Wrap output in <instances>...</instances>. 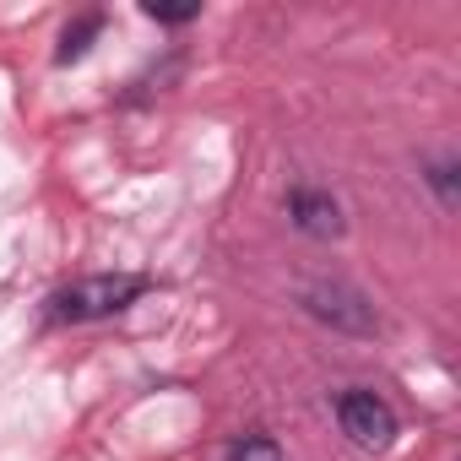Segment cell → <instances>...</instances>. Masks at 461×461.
Segmentation results:
<instances>
[{"label": "cell", "instance_id": "obj_1", "mask_svg": "<svg viewBox=\"0 0 461 461\" xmlns=\"http://www.w3.org/2000/svg\"><path fill=\"white\" fill-rule=\"evenodd\" d=\"M147 294V277L136 272H104V277H77L66 288L50 294V321L60 326H87V321H109L120 310H131Z\"/></svg>", "mask_w": 461, "mask_h": 461}, {"label": "cell", "instance_id": "obj_2", "mask_svg": "<svg viewBox=\"0 0 461 461\" xmlns=\"http://www.w3.org/2000/svg\"><path fill=\"white\" fill-rule=\"evenodd\" d=\"M299 304H304V315H315V321H321V326H331V331H348V337H375V331H380L375 304H369L353 283L315 277V283H304V288H299Z\"/></svg>", "mask_w": 461, "mask_h": 461}, {"label": "cell", "instance_id": "obj_3", "mask_svg": "<svg viewBox=\"0 0 461 461\" xmlns=\"http://www.w3.org/2000/svg\"><path fill=\"white\" fill-rule=\"evenodd\" d=\"M337 418H342V434L358 445V450H391L396 445V412H391V402L380 396V391H364V385H353V391H342L337 396Z\"/></svg>", "mask_w": 461, "mask_h": 461}, {"label": "cell", "instance_id": "obj_4", "mask_svg": "<svg viewBox=\"0 0 461 461\" xmlns=\"http://www.w3.org/2000/svg\"><path fill=\"white\" fill-rule=\"evenodd\" d=\"M288 217H294L299 234H310V240H337L342 228H348L337 195L321 190V185H294V190H288Z\"/></svg>", "mask_w": 461, "mask_h": 461}, {"label": "cell", "instance_id": "obj_5", "mask_svg": "<svg viewBox=\"0 0 461 461\" xmlns=\"http://www.w3.org/2000/svg\"><path fill=\"white\" fill-rule=\"evenodd\" d=\"M104 33V12H82L77 23H66V33H60V50H55V60L60 66H71V60H82L87 50H93V39Z\"/></svg>", "mask_w": 461, "mask_h": 461}, {"label": "cell", "instance_id": "obj_6", "mask_svg": "<svg viewBox=\"0 0 461 461\" xmlns=\"http://www.w3.org/2000/svg\"><path fill=\"white\" fill-rule=\"evenodd\" d=\"M222 461H283V445H277L272 434H261V429H256V434H240L234 445H228V450H222Z\"/></svg>", "mask_w": 461, "mask_h": 461}, {"label": "cell", "instance_id": "obj_7", "mask_svg": "<svg viewBox=\"0 0 461 461\" xmlns=\"http://www.w3.org/2000/svg\"><path fill=\"white\" fill-rule=\"evenodd\" d=\"M423 179H429V190L439 195V206L450 212V206H456V158H429V163H423Z\"/></svg>", "mask_w": 461, "mask_h": 461}, {"label": "cell", "instance_id": "obj_8", "mask_svg": "<svg viewBox=\"0 0 461 461\" xmlns=\"http://www.w3.org/2000/svg\"><path fill=\"white\" fill-rule=\"evenodd\" d=\"M152 23H168V28H179V23H195L201 17V6H195V0H190V6H158V0H147V6H141Z\"/></svg>", "mask_w": 461, "mask_h": 461}]
</instances>
